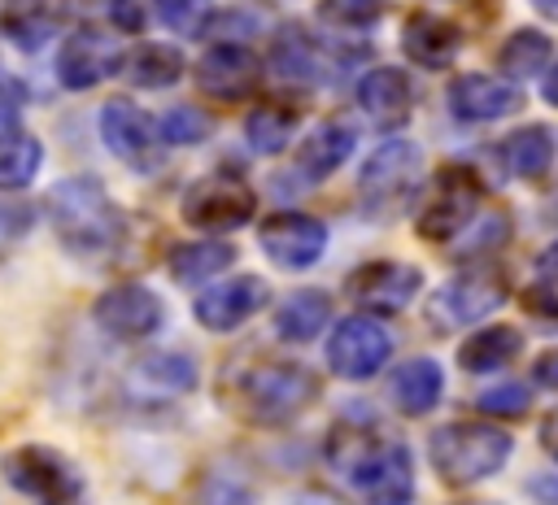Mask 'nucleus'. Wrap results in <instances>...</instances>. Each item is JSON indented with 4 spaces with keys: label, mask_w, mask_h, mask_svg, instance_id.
<instances>
[{
    "label": "nucleus",
    "mask_w": 558,
    "mask_h": 505,
    "mask_svg": "<svg viewBox=\"0 0 558 505\" xmlns=\"http://www.w3.org/2000/svg\"><path fill=\"white\" fill-rule=\"evenodd\" d=\"M327 457L371 505H410L414 457L397 435L371 427H336L327 440Z\"/></svg>",
    "instance_id": "nucleus-1"
},
{
    "label": "nucleus",
    "mask_w": 558,
    "mask_h": 505,
    "mask_svg": "<svg viewBox=\"0 0 558 505\" xmlns=\"http://www.w3.org/2000/svg\"><path fill=\"white\" fill-rule=\"evenodd\" d=\"M48 218H52V231L57 239L74 253V257H100V253H113L126 235V213L122 205L105 192L100 178L92 174H74V178H61L52 192H48Z\"/></svg>",
    "instance_id": "nucleus-2"
},
{
    "label": "nucleus",
    "mask_w": 558,
    "mask_h": 505,
    "mask_svg": "<svg viewBox=\"0 0 558 505\" xmlns=\"http://www.w3.org/2000/svg\"><path fill=\"white\" fill-rule=\"evenodd\" d=\"M318 374L292 361H248L231 379V401L248 422L283 427L318 401Z\"/></svg>",
    "instance_id": "nucleus-3"
},
{
    "label": "nucleus",
    "mask_w": 558,
    "mask_h": 505,
    "mask_svg": "<svg viewBox=\"0 0 558 505\" xmlns=\"http://www.w3.org/2000/svg\"><path fill=\"white\" fill-rule=\"evenodd\" d=\"M432 470L449 488H471L488 475H497L510 457V435L488 422H445L427 440Z\"/></svg>",
    "instance_id": "nucleus-4"
},
{
    "label": "nucleus",
    "mask_w": 558,
    "mask_h": 505,
    "mask_svg": "<svg viewBox=\"0 0 558 505\" xmlns=\"http://www.w3.org/2000/svg\"><path fill=\"white\" fill-rule=\"evenodd\" d=\"M0 475L31 505H87V479L78 475V466L65 453H57L48 444L9 448L0 461Z\"/></svg>",
    "instance_id": "nucleus-5"
},
{
    "label": "nucleus",
    "mask_w": 558,
    "mask_h": 505,
    "mask_svg": "<svg viewBox=\"0 0 558 505\" xmlns=\"http://www.w3.org/2000/svg\"><path fill=\"white\" fill-rule=\"evenodd\" d=\"M484 200V183L471 165H440L436 178L427 183L423 200H418V213H414V231L423 239H453L480 209Z\"/></svg>",
    "instance_id": "nucleus-6"
},
{
    "label": "nucleus",
    "mask_w": 558,
    "mask_h": 505,
    "mask_svg": "<svg viewBox=\"0 0 558 505\" xmlns=\"http://www.w3.org/2000/svg\"><path fill=\"white\" fill-rule=\"evenodd\" d=\"M506 305V279L493 266H466L449 283H440L427 296V322L436 331H458L471 322H484L493 309Z\"/></svg>",
    "instance_id": "nucleus-7"
},
{
    "label": "nucleus",
    "mask_w": 558,
    "mask_h": 505,
    "mask_svg": "<svg viewBox=\"0 0 558 505\" xmlns=\"http://www.w3.org/2000/svg\"><path fill=\"white\" fill-rule=\"evenodd\" d=\"M418 170H423V152L410 139H384L366 157L362 178H357V192H362L366 213H392L414 192Z\"/></svg>",
    "instance_id": "nucleus-8"
},
{
    "label": "nucleus",
    "mask_w": 558,
    "mask_h": 505,
    "mask_svg": "<svg viewBox=\"0 0 558 505\" xmlns=\"http://www.w3.org/2000/svg\"><path fill=\"white\" fill-rule=\"evenodd\" d=\"M92 322H96L105 335H113V340H122V344H135V340H148V335L161 331V322H166V300H161L153 287H144V283H113V287H105V292L96 296Z\"/></svg>",
    "instance_id": "nucleus-9"
},
{
    "label": "nucleus",
    "mask_w": 558,
    "mask_h": 505,
    "mask_svg": "<svg viewBox=\"0 0 558 505\" xmlns=\"http://www.w3.org/2000/svg\"><path fill=\"white\" fill-rule=\"evenodd\" d=\"M253 209H257V196L235 174H209L183 192V222H192L196 231H209V235L244 226L253 218Z\"/></svg>",
    "instance_id": "nucleus-10"
},
{
    "label": "nucleus",
    "mask_w": 558,
    "mask_h": 505,
    "mask_svg": "<svg viewBox=\"0 0 558 505\" xmlns=\"http://www.w3.org/2000/svg\"><path fill=\"white\" fill-rule=\"evenodd\" d=\"M122 65H126L122 44H118L113 35L96 30V26L74 30V35L61 44V52H57V78H61L65 91H87V87L113 78Z\"/></svg>",
    "instance_id": "nucleus-11"
},
{
    "label": "nucleus",
    "mask_w": 558,
    "mask_h": 505,
    "mask_svg": "<svg viewBox=\"0 0 558 505\" xmlns=\"http://www.w3.org/2000/svg\"><path fill=\"white\" fill-rule=\"evenodd\" d=\"M392 353V335L384 322L375 318H344L336 322L331 340H327V366L340 374V379H371Z\"/></svg>",
    "instance_id": "nucleus-12"
},
{
    "label": "nucleus",
    "mask_w": 558,
    "mask_h": 505,
    "mask_svg": "<svg viewBox=\"0 0 558 505\" xmlns=\"http://www.w3.org/2000/svg\"><path fill=\"white\" fill-rule=\"evenodd\" d=\"M100 139H105V148L118 161H126L135 170H153L157 165V126L126 96L105 100V109H100Z\"/></svg>",
    "instance_id": "nucleus-13"
},
{
    "label": "nucleus",
    "mask_w": 558,
    "mask_h": 505,
    "mask_svg": "<svg viewBox=\"0 0 558 505\" xmlns=\"http://www.w3.org/2000/svg\"><path fill=\"white\" fill-rule=\"evenodd\" d=\"M266 257L283 270H310L327 248V226L310 213H275L257 226Z\"/></svg>",
    "instance_id": "nucleus-14"
},
{
    "label": "nucleus",
    "mask_w": 558,
    "mask_h": 505,
    "mask_svg": "<svg viewBox=\"0 0 558 505\" xmlns=\"http://www.w3.org/2000/svg\"><path fill=\"white\" fill-rule=\"evenodd\" d=\"M423 287V270L410 261H366L349 274V296L371 313H397Z\"/></svg>",
    "instance_id": "nucleus-15"
},
{
    "label": "nucleus",
    "mask_w": 558,
    "mask_h": 505,
    "mask_svg": "<svg viewBox=\"0 0 558 505\" xmlns=\"http://www.w3.org/2000/svg\"><path fill=\"white\" fill-rule=\"evenodd\" d=\"M257 78H262V65L244 44H214L196 61V83L214 100H244L257 87Z\"/></svg>",
    "instance_id": "nucleus-16"
},
{
    "label": "nucleus",
    "mask_w": 558,
    "mask_h": 505,
    "mask_svg": "<svg viewBox=\"0 0 558 505\" xmlns=\"http://www.w3.org/2000/svg\"><path fill=\"white\" fill-rule=\"evenodd\" d=\"M266 283L257 274H240V279H227V283H214L196 296V322L205 331H235L244 318H253L262 305H266Z\"/></svg>",
    "instance_id": "nucleus-17"
},
{
    "label": "nucleus",
    "mask_w": 558,
    "mask_h": 505,
    "mask_svg": "<svg viewBox=\"0 0 558 505\" xmlns=\"http://www.w3.org/2000/svg\"><path fill=\"white\" fill-rule=\"evenodd\" d=\"M519 104H523V91L488 74H462L449 83V109L458 122H493L514 113Z\"/></svg>",
    "instance_id": "nucleus-18"
},
{
    "label": "nucleus",
    "mask_w": 558,
    "mask_h": 505,
    "mask_svg": "<svg viewBox=\"0 0 558 505\" xmlns=\"http://www.w3.org/2000/svg\"><path fill=\"white\" fill-rule=\"evenodd\" d=\"M357 104L379 122V126H401L414 109V83L397 65H379L357 83Z\"/></svg>",
    "instance_id": "nucleus-19"
},
{
    "label": "nucleus",
    "mask_w": 558,
    "mask_h": 505,
    "mask_svg": "<svg viewBox=\"0 0 558 505\" xmlns=\"http://www.w3.org/2000/svg\"><path fill=\"white\" fill-rule=\"evenodd\" d=\"M401 48L410 61L427 65V70H440L458 57V30L453 22L436 17V13H410L401 22Z\"/></svg>",
    "instance_id": "nucleus-20"
},
{
    "label": "nucleus",
    "mask_w": 558,
    "mask_h": 505,
    "mask_svg": "<svg viewBox=\"0 0 558 505\" xmlns=\"http://www.w3.org/2000/svg\"><path fill=\"white\" fill-rule=\"evenodd\" d=\"M440 392H445V374H440V366H436L432 357H410V361L397 366L392 379H388L392 405H397L401 414H410V418L432 414L436 401H440Z\"/></svg>",
    "instance_id": "nucleus-21"
},
{
    "label": "nucleus",
    "mask_w": 558,
    "mask_h": 505,
    "mask_svg": "<svg viewBox=\"0 0 558 505\" xmlns=\"http://www.w3.org/2000/svg\"><path fill=\"white\" fill-rule=\"evenodd\" d=\"M57 26H61V13L52 0H4L0 9V30L26 52H39L57 35Z\"/></svg>",
    "instance_id": "nucleus-22"
},
{
    "label": "nucleus",
    "mask_w": 558,
    "mask_h": 505,
    "mask_svg": "<svg viewBox=\"0 0 558 505\" xmlns=\"http://www.w3.org/2000/svg\"><path fill=\"white\" fill-rule=\"evenodd\" d=\"M501 161L514 178H545L554 165V131L549 126H519L501 139Z\"/></svg>",
    "instance_id": "nucleus-23"
},
{
    "label": "nucleus",
    "mask_w": 558,
    "mask_h": 505,
    "mask_svg": "<svg viewBox=\"0 0 558 505\" xmlns=\"http://www.w3.org/2000/svg\"><path fill=\"white\" fill-rule=\"evenodd\" d=\"M235 261V248L222 239H192V244H174L166 257V270L174 274V283H209L214 274H222Z\"/></svg>",
    "instance_id": "nucleus-24"
},
{
    "label": "nucleus",
    "mask_w": 558,
    "mask_h": 505,
    "mask_svg": "<svg viewBox=\"0 0 558 505\" xmlns=\"http://www.w3.org/2000/svg\"><path fill=\"white\" fill-rule=\"evenodd\" d=\"M523 353V331L519 327H506V322H488V327H480L475 335H466L462 340V348H458V361H462V370H497V366H506V361H514Z\"/></svg>",
    "instance_id": "nucleus-25"
},
{
    "label": "nucleus",
    "mask_w": 558,
    "mask_h": 505,
    "mask_svg": "<svg viewBox=\"0 0 558 505\" xmlns=\"http://www.w3.org/2000/svg\"><path fill=\"white\" fill-rule=\"evenodd\" d=\"M131 383L153 396H179L196 387V361L183 353H148L131 366Z\"/></svg>",
    "instance_id": "nucleus-26"
},
{
    "label": "nucleus",
    "mask_w": 558,
    "mask_h": 505,
    "mask_svg": "<svg viewBox=\"0 0 558 505\" xmlns=\"http://www.w3.org/2000/svg\"><path fill=\"white\" fill-rule=\"evenodd\" d=\"M349 152H353V126H344V122H323V126L305 139V148H301V157H296V170H301L310 183H318V178L336 174Z\"/></svg>",
    "instance_id": "nucleus-27"
},
{
    "label": "nucleus",
    "mask_w": 558,
    "mask_h": 505,
    "mask_svg": "<svg viewBox=\"0 0 558 505\" xmlns=\"http://www.w3.org/2000/svg\"><path fill=\"white\" fill-rule=\"evenodd\" d=\"M331 322V300L323 296V292H292L279 309H275V331L283 335V340H314L323 327Z\"/></svg>",
    "instance_id": "nucleus-28"
},
{
    "label": "nucleus",
    "mask_w": 558,
    "mask_h": 505,
    "mask_svg": "<svg viewBox=\"0 0 558 505\" xmlns=\"http://www.w3.org/2000/svg\"><path fill=\"white\" fill-rule=\"evenodd\" d=\"M44 165V144L31 131H4L0 135V192H22Z\"/></svg>",
    "instance_id": "nucleus-29"
},
{
    "label": "nucleus",
    "mask_w": 558,
    "mask_h": 505,
    "mask_svg": "<svg viewBox=\"0 0 558 505\" xmlns=\"http://www.w3.org/2000/svg\"><path fill=\"white\" fill-rule=\"evenodd\" d=\"M122 70H126L131 83H140V87H170V83L183 78V52L170 48V44H140V48L126 57Z\"/></svg>",
    "instance_id": "nucleus-30"
},
{
    "label": "nucleus",
    "mask_w": 558,
    "mask_h": 505,
    "mask_svg": "<svg viewBox=\"0 0 558 505\" xmlns=\"http://www.w3.org/2000/svg\"><path fill=\"white\" fill-rule=\"evenodd\" d=\"M549 57H554V48H549V39H545L541 30H514V35L501 44L497 65H501V74H510V78H532V74H541V70L549 65Z\"/></svg>",
    "instance_id": "nucleus-31"
},
{
    "label": "nucleus",
    "mask_w": 558,
    "mask_h": 505,
    "mask_svg": "<svg viewBox=\"0 0 558 505\" xmlns=\"http://www.w3.org/2000/svg\"><path fill=\"white\" fill-rule=\"evenodd\" d=\"M296 131V109L288 104H257L248 118H244V139L257 148V152H279Z\"/></svg>",
    "instance_id": "nucleus-32"
},
{
    "label": "nucleus",
    "mask_w": 558,
    "mask_h": 505,
    "mask_svg": "<svg viewBox=\"0 0 558 505\" xmlns=\"http://www.w3.org/2000/svg\"><path fill=\"white\" fill-rule=\"evenodd\" d=\"M157 135H161L166 144H201V139L209 135V113H201V109H192V104H174V109L161 113Z\"/></svg>",
    "instance_id": "nucleus-33"
},
{
    "label": "nucleus",
    "mask_w": 558,
    "mask_h": 505,
    "mask_svg": "<svg viewBox=\"0 0 558 505\" xmlns=\"http://www.w3.org/2000/svg\"><path fill=\"white\" fill-rule=\"evenodd\" d=\"M153 9L174 35H201L209 22V0H153Z\"/></svg>",
    "instance_id": "nucleus-34"
},
{
    "label": "nucleus",
    "mask_w": 558,
    "mask_h": 505,
    "mask_svg": "<svg viewBox=\"0 0 558 505\" xmlns=\"http://www.w3.org/2000/svg\"><path fill=\"white\" fill-rule=\"evenodd\" d=\"M196 505H253V492H248L240 479L214 470V475L201 479V488H196Z\"/></svg>",
    "instance_id": "nucleus-35"
},
{
    "label": "nucleus",
    "mask_w": 558,
    "mask_h": 505,
    "mask_svg": "<svg viewBox=\"0 0 558 505\" xmlns=\"http://www.w3.org/2000/svg\"><path fill=\"white\" fill-rule=\"evenodd\" d=\"M484 414H506V418H519L527 405H532V396H527V387L523 383H497V387H488V392H480V401H475Z\"/></svg>",
    "instance_id": "nucleus-36"
},
{
    "label": "nucleus",
    "mask_w": 558,
    "mask_h": 505,
    "mask_svg": "<svg viewBox=\"0 0 558 505\" xmlns=\"http://www.w3.org/2000/svg\"><path fill=\"white\" fill-rule=\"evenodd\" d=\"M523 309L545 322V327H558V279H541L532 287H523Z\"/></svg>",
    "instance_id": "nucleus-37"
},
{
    "label": "nucleus",
    "mask_w": 558,
    "mask_h": 505,
    "mask_svg": "<svg viewBox=\"0 0 558 505\" xmlns=\"http://www.w3.org/2000/svg\"><path fill=\"white\" fill-rule=\"evenodd\" d=\"M22 109H26V83L13 78V74L0 65V135H4V131H17Z\"/></svg>",
    "instance_id": "nucleus-38"
},
{
    "label": "nucleus",
    "mask_w": 558,
    "mask_h": 505,
    "mask_svg": "<svg viewBox=\"0 0 558 505\" xmlns=\"http://www.w3.org/2000/svg\"><path fill=\"white\" fill-rule=\"evenodd\" d=\"M318 9H323V17H331V22L362 26V22H371V17L384 9V0H318Z\"/></svg>",
    "instance_id": "nucleus-39"
},
{
    "label": "nucleus",
    "mask_w": 558,
    "mask_h": 505,
    "mask_svg": "<svg viewBox=\"0 0 558 505\" xmlns=\"http://www.w3.org/2000/svg\"><path fill=\"white\" fill-rule=\"evenodd\" d=\"M35 226V209L22 200H0V248H9L13 239H22Z\"/></svg>",
    "instance_id": "nucleus-40"
},
{
    "label": "nucleus",
    "mask_w": 558,
    "mask_h": 505,
    "mask_svg": "<svg viewBox=\"0 0 558 505\" xmlns=\"http://www.w3.org/2000/svg\"><path fill=\"white\" fill-rule=\"evenodd\" d=\"M109 22L118 30H126V35H140L144 22H148V13L140 9V0H109Z\"/></svg>",
    "instance_id": "nucleus-41"
},
{
    "label": "nucleus",
    "mask_w": 558,
    "mask_h": 505,
    "mask_svg": "<svg viewBox=\"0 0 558 505\" xmlns=\"http://www.w3.org/2000/svg\"><path fill=\"white\" fill-rule=\"evenodd\" d=\"M527 496H532L536 505H558V470L532 475V479H527Z\"/></svg>",
    "instance_id": "nucleus-42"
},
{
    "label": "nucleus",
    "mask_w": 558,
    "mask_h": 505,
    "mask_svg": "<svg viewBox=\"0 0 558 505\" xmlns=\"http://www.w3.org/2000/svg\"><path fill=\"white\" fill-rule=\"evenodd\" d=\"M536 379L549 383V387H558V348H549L545 357H536Z\"/></svg>",
    "instance_id": "nucleus-43"
},
{
    "label": "nucleus",
    "mask_w": 558,
    "mask_h": 505,
    "mask_svg": "<svg viewBox=\"0 0 558 505\" xmlns=\"http://www.w3.org/2000/svg\"><path fill=\"white\" fill-rule=\"evenodd\" d=\"M541 448L549 453V457H558V409L545 418V427H541Z\"/></svg>",
    "instance_id": "nucleus-44"
},
{
    "label": "nucleus",
    "mask_w": 558,
    "mask_h": 505,
    "mask_svg": "<svg viewBox=\"0 0 558 505\" xmlns=\"http://www.w3.org/2000/svg\"><path fill=\"white\" fill-rule=\"evenodd\" d=\"M536 270H541L545 279H558V244H549V248L536 257Z\"/></svg>",
    "instance_id": "nucleus-45"
},
{
    "label": "nucleus",
    "mask_w": 558,
    "mask_h": 505,
    "mask_svg": "<svg viewBox=\"0 0 558 505\" xmlns=\"http://www.w3.org/2000/svg\"><path fill=\"white\" fill-rule=\"evenodd\" d=\"M292 505H344L340 496H327V492H310V496H296Z\"/></svg>",
    "instance_id": "nucleus-46"
},
{
    "label": "nucleus",
    "mask_w": 558,
    "mask_h": 505,
    "mask_svg": "<svg viewBox=\"0 0 558 505\" xmlns=\"http://www.w3.org/2000/svg\"><path fill=\"white\" fill-rule=\"evenodd\" d=\"M532 9H536L541 17H549V22H558V0H532Z\"/></svg>",
    "instance_id": "nucleus-47"
},
{
    "label": "nucleus",
    "mask_w": 558,
    "mask_h": 505,
    "mask_svg": "<svg viewBox=\"0 0 558 505\" xmlns=\"http://www.w3.org/2000/svg\"><path fill=\"white\" fill-rule=\"evenodd\" d=\"M545 100L558 104V61H554V70H549V78H545Z\"/></svg>",
    "instance_id": "nucleus-48"
},
{
    "label": "nucleus",
    "mask_w": 558,
    "mask_h": 505,
    "mask_svg": "<svg viewBox=\"0 0 558 505\" xmlns=\"http://www.w3.org/2000/svg\"><path fill=\"white\" fill-rule=\"evenodd\" d=\"M466 505H484V501H466Z\"/></svg>",
    "instance_id": "nucleus-49"
}]
</instances>
